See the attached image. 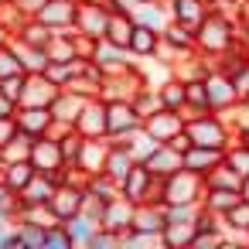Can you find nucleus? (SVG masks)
I'll list each match as a JSON object with an SVG mask.
<instances>
[{
    "label": "nucleus",
    "mask_w": 249,
    "mask_h": 249,
    "mask_svg": "<svg viewBox=\"0 0 249 249\" xmlns=\"http://www.w3.org/2000/svg\"><path fill=\"white\" fill-rule=\"evenodd\" d=\"M103 103H106V130H109V137H120V133H130V130L143 126V116L137 113L133 99H103Z\"/></svg>",
    "instance_id": "39448f33"
},
{
    "label": "nucleus",
    "mask_w": 249,
    "mask_h": 249,
    "mask_svg": "<svg viewBox=\"0 0 249 249\" xmlns=\"http://www.w3.org/2000/svg\"><path fill=\"white\" fill-rule=\"evenodd\" d=\"M222 225H225V232H232V235H239V239L246 242V229H249V201L242 198L239 205H232V208L222 215Z\"/></svg>",
    "instance_id": "f704fd0d"
},
{
    "label": "nucleus",
    "mask_w": 249,
    "mask_h": 249,
    "mask_svg": "<svg viewBox=\"0 0 249 249\" xmlns=\"http://www.w3.org/2000/svg\"><path fill=\"white\" fill-rule=\"evenodd\" d=\"M86 249H120V235L99 225V229L92 232V239H89V246H86Z\"/></svg>",
    "instance_id": "37998d69"
},
{
    "label": "nucleus",
    "mask_w": 249,
    "mask_h": 249,
    "mask_svg": "<svg viewBox=\"0 0 249 249\" xmlns=\"http://www.w3.org/2000/svg\"><path fill=\"white\" fill-rule=\"evenodd\" d=\"M205 89H208V103H212V109H215V113H229V109L239 103L232 79H229L222 69H215V65L205 72Z\"/></svg>",
    "instance_id": "0eeeda50"
},
{
    "label": "nucleus",
    "mask_w": 249,
    "mask_h": 249,
    "mask_svg": "<svg viewBox=\"0 0 249 249\" xmlns=\"http://www.w3.org/2000/svg\"><path fill=\"white\" fill-rule=\"evenodd\" d=\"M18 116H0V147H7L14 137H18Z\"/></svg>",
    "instance_id": "de8ad7c7"
},
{
    "label": "nucleus",
    "mask_w": 249,
    "mask_h": 249,
    "mask_svg": "<svg viewBox=\"0 0 249 249\" xmlns=\"http://www.w3.org/2000/svg\"><path fill=\"white\" fill-rule=\"evenodd\" d=\"M55 137H58V147H62V157H65V164H79V157H82V147H86V137L75 130V126H55L52 130Z\"/></svg>",
    "instance_id": "a878e982"
},
{
    "label": "nucleus",
    "mask_w": 249,
    "mask_h": 249,
    "mask_svg": "<svg viewBox=\"0 0 249 249\" xmlns=\"http://www.w3.org/2000/svg\"><path fill=\"white\" fill-rule=\"evenodd\" d=\"M184 82H188V106L181 109V113H184V120H188V116H198V113H212L205 79H184Z\"/></svg>",
    "instance_id": "7c9ffc66"
},
{
    "label": "nucleus",
    "mask_w": 249,
    "mask_h": 249,
    "mask_svg": "<svg viewBox=\"0 0 249 249\" xmlns=\"http://www.w3.org/2000/svg\"><path fill=\"white\" fill-rule=\"evenodd\" d=\"M86 195H89V184L86 181H65V184H58L55 188V195H52V212L65 222V218H72V215H79L82 212V205H86Z\"/></svg>",
    "instance_id": "423d86ee"
},
{
    "label": "nucleus",
    "mask_w": 249,
    "mask_h": 249,
    "mask_svg": "<svg viewBox=\"0 0 249 249\" xmlns=\"http://www.w3.org/2000/svg\"><path fill=\"white\" fill-rule=\"evenodd\" d=\"M133 18L130 14H109V24H106V41L120 45V48H130V38H133Z\"/></svg>",
    "instance_id": "c756f323"
},
{
    "label": "nucleus",
    "mask_w": 249,
    "mask_h": 249,
    "mask_svg": "<svg viewBox=\"0 0 249 249\" xmlns=\"http://www.w3.org/2000/svg\"><path fill=\"white\" fill-rule=\"evenodd\" d=\"M222 239H225V225H222V215L201 208L198 218H195V235H191V249H222Z\"/></svg>",
    "instance_id": "1a4fd4ad"
},
{
    "label": "nucleus",
    "mask_w": 249,
    "mask_h": 249,
    "mask_svg": "<svg viewBox=\"0 0 249 249\" xmlns=\"http://www.w3.org/2000/svg\"><path fill=\"white\" fill-rule=\"evenodd\" d=\"M92 62H96L106 75H120V72H126V69H133V65H137V58L130 55V48H120V45H113V41H106V38H99V41H96Z\"/></svg>",
    "instance_id": "9b49d317"
},
{
    "label": "nucleus",
    "mask_w": 249,
    "mask_h": 249,
    "mask_svg": "<svg viewBox=\"0 0 249 249\" xmlns=\"http://www.w3.org/2000/svg\"><path fill=\"white\" fill-rule=\"evenodd\" d=\"M201 195H205V178H198L184 167L174 171L171 178H164V205H191V201L201 205Z\"/></svg>",
    "instance_id": "20e7f679"
},
{
    "label": "nucleus",
    "mask_w": 249,
    "mask_h": 249,
    "mask_svg": "<svg viewBox=\"0 0 249 249\" xmlns=\"http://www.w3.org/2000/svg\"><path fill=\"white\" fill-rule=\"evenodd\" d=\"M75 14H79V0H45L35 18L52 31H75Z\"/></svg>",
    "instance_id": "9d476101"
},
{
    "label": "nucleus",
    "mask_w": 249,
    "mask_h": 249,
    "mask_svg": "<svg viewBox=\"0 0 249 249\" xmlns=\"http://www.w3.org/2000/svg\"><path fill=\"white\" fill-rule=\"evenodd\" d=\"M45 249H75V242H72L65 222H55V225L45 229Z\"/></svg>",
    "instance_id": "58836bf2"
},
{
    "label": "nucleus",
    "mask_w": 249,
    "mask_h": 249,
    "mask_svg": "<svg viewBox=\"0 0 249 249\" xmlns=\"http://www.w3.org/2000/svg\"><path fill=\"white\" fill-rule=\"evenodd\" d=\"M133 21L164 31V28L171 24V14H167V4H164V0H147V4H140V11L133 14Z\"/></svg>",
    "instance_id": "c85d7f7f"
},
{
    "label": "nucleus",
    "mask_w": 249,
    "mask_h": 249,
    "mask_svg": "<svg viewBox=\"0 0 249 249\" xmlns=\"http://www.w3.org/2000/svg\"><path fill=\"white\" fill-rule=\"evenodd\" d=\"M31 147H35V137L24 133V130H18V137H14L7 147H0V154H4L7 164H11V160H28V157H31Z\"/></svg>",
    "instance_id": "4c0bfd02"
},
{
    "label": "nucleus",
    "mask_w": 249,
    "mask_h": 249,
    "mask_svg": "<svg viewBox=\"0 0 249 249\" xmlns=\"http://www.w3.org/2000/svg\"><path fill=\"white\" fill-rule=\"evenodd\" d=\"M75 130L86 137V140H99V137H109L106 130V103L103 99H89L75 120Z\"/></svg>",
    "instance_id": "2eb2a0df"
},
{
    "label": "nucleus",
    "mask_w": 249,
    "mask_h": 249,
    "mask_svg": "<svg viewBox=\"0 0 249 249\" xmlns=\"http://www.w3.org/2000/svg\"><path fill=\"white\" fill-rule=\"evenodd\" d=\"M133 212H137V205H133L130 198L116 195L113 201H106L99 225H103V229H109V232H116V235H123V232H130V229H133Z\"/></svg>",
    "instance_id": "4468645a"
},
{
    "label": "nucleus",
    "mask_w": 249,
    "mask_h": 249,
    "mask_svg": "<svg viewBox=\"0 0 249 249\" xmlns=\"http://www.w3.org/2000/svg\"><path fill=\"white\" fill-rule=\"evenodd\" d=\"M106 4H109V11H116V14H137L140 11V4H143V0H106Z\"/></svg>",
    "instance_id": "09e8293b"
},
{
    "label": "nucleus",
    "mask_w": 249,
    "mask_h": 249,
    "mask_svg": "<svg viewBox=\"0 0 249 249\" xmlns=\"http://www.w3.org/2000/svg\"><path fill=\"white\" fill-rule=\"evenodd\" d=\"M246 246H249V229H246Z\"/></svg>",
    "instance_id": "5fc2aeb1"
},
{
    "label": "nucleus",
    "mask_w": 249,
    "mask_h": 249,
    "mask_svg": "<svg viewBox=\"0 0 249 249\" xmlns=\"http://www.w3.org/2000/svg\"><path fill=\"white\" fill-rule=\"evenodd\" d=\"M0 116H18V103L0 92Z\"/></svg>",
    "instance_id": "3c124183"
},
{
    "label": "nucleus",
    "mask_w": 249,
    "mask_h": 249,
    "mask_svg": "<svg viewBox=\"0 0 249 249\" xmlns=\"http://www.w3.org/2000/svg\"><path fill=\"white\" fill-rule=\"evenodd\" d=\"M137 164V157H133V150L130 147H123V143H113L109 140V150H106V164H103V174H109L116 184L126 178V171Z\"/></svg>",
    "instance_id": "4be33fe9"
},
{
    "label": "nucleus",
    "mask_w": 249,
    "mask_h": 249,
    "mask_svg": "<svg viewBox=\"0 0 249 249\" xmlns=\"http://www.w3.org/2000/svg\"><path fill=\"white\" fill-rule=\"evenodd\" d=\"M14 38H21V41H28V45H38V48H48V41L55 38V31H52L48 24H41L38 18H28Z\"/></svg>",
    "instance_id": "473e14b6"
},
{
    "label": "nucleus",
    "mask_w": 249,
    "mask_h": 249,
    "mask_svg": "<svg viewBox=\"0 0 249 249\" xmlns=\"http://www.w3.org/2000/svg\"><path fill=\"white\" fill-rule=\"evenodd\" d=\"M147 171L154 178H171L174 171H181V150H174L171 143H157L147 157H143Z\"/></svg>",
    "instance_id": "6ab92c4d"
},
{
    "label": "nucleus",
    "mask_w": 249,
    "mask_h": 249,
    "mask_svg": "<svg viewBox=\"0 0 249 249\" xmlns=\"http://www.w3.org/2000/svg\"><path fill=\"white\" fill-rule=\"evenodd\" d=\"M143 130H147L157 143H167V140H174L178 133H184V113L160 106L157 113H150V116L143 120Z\"/></svg>",
    "instance_id": "6e6552de"
},
{
    "label": "nucleus",
    "mask_w": 249,
    "mask_h": 249,
    "mask_svg": "<svg viewBox=\"0 0 249 249\" xmlns=\"http://www.w3.org/2000/svg\"><path fill=\"white\" fill-rule=\"evenodd\" d=\"M195 35H198V52L208 55V58L225 55V52L239 41L235 18H229V14H222V11H208L205 21L195 28Z\"/></svg>",
    "instance_id": "f257e3e1"
},
{
    "label": "nucleus",
    "mask_w": 249,
    "mask_h": 249,
    "mask_svg": "<svg viewBox=\"0 0 249 249\" xmlns=\"http://www.w3.org/2000/svg\"><path fill=\"white\" fill-rule=\"evenodd\" d=\"M164 225H167V205H160V201H143V205H137V212H133V232L160 235Z\"/></svg>",
    "instance_id": "dca6fc26"
},
{
    "label": "nucleus",
    "mask_w": 249,
    "mask_h": 249,
    "mask_svg": "<svg viewBox=\"0 0 249 249\" xmlns=\"http://www.w3.org/2000/svg\"><path fill=\"white\" fill-rule=\"evenodd\" d=\"M0 7H4V4H0Z\"/></svg>",
    "instance_id": "4d7b16f0"
},
{
    "label": "nucleus",
    "mask_w": 249,
    "mask_h": 249,
    "mask_svg": "<svg viewBox=\"0 0 249 249\" xmlns=\"http://www.w3.org/2000/svg\"><path fill=\"white\" fill-rule=\"evenodd\" d=\"M222 160H225V150L222 147H198V143H191L181 154V167L191 171V174H198V178H208Z\"/></svg>",
    "instance_id": "ddd939ff"
},
{
    "label": "nucleus",
    "mask_w": 249,
    "mask_h": 249,
    "mask_svg": "<svg viewBox=\"0 0 249 249\" xmlns=\"http://www.w3.org/2000/svg\"><path fill=\"white\" fill-rule=\"evenodd\" d=\"M14 72H24V69H21V62H18V55H14L11 41H7V45H0V79L14 75Z\"/></svg>",
    "instance_id": "c03bdc74"
},
{
    "label": "nucleus",
    "mask_w": 249,
    "mask_h": 249,
    "mask_svg": "<svg viewBox=\"0 0 249 249\" xmlns=\"http://www.w3.org/2000/svg\"><path fill=\"white\" fill-rule=\"evenodd\" d=\"M65 229H69V235H72V242L75 246H89V239H92V232L99 229V222L96 218H89L86 212H79V215H72V218H65Z\"/></svg>",
    "instance_id": "2f4dec72"
},
{
    "label": "nucleus",
    "mask_w": 249,
    "mask_h": 249,
    "mask_svg": "<svg viewBox=\"0 0 249 249\" xmlns=\"http://www.w3.org/2000/svg\"><path fill=\"white\" fill-rule=\"evenodd\" d=\"M229 79H232V86H235L239 103H246V99H249V62H242V65H239V69H235Z\"/></svg>",
    "instance_id": "a18cd8bd"
},
{
    "label": "nucleus",
    "mask_w": 249,
    "mask_h": 249,
    "mask_svg": "<svg viewBox=\"0 0 249 249\" xmlns=\"http://www.w3.org/2000/svg\"><path fill=\"white\" fill-rule=\"evenodd\" d=\"M24 86H28V72H14V75H4V79H0V92H4L7 99H14L18 106H21Z\"/></svg>",
    "instance_id": "ea45409f"
},
{
    "label": "nucleus",
    "mask_w": 249,
    "mask_h": 249,
    "mask_svg": "<svg viewBox=\"0 0 249 249\" xmlns=\"http://www.w3.org/2000/svg\"><path fill=\"white\" fill-rule=\"evenodd\" d=\"M164 4H167L171 21L188 24V28H198V24L205 21V14L212 11V7H208V0H164Z\"/></svg>",
    "instance_id": "aec40b11"
},
{
    "label": "nucleus",
    "mask_w": 249,
    "mask_h": 249,
    "mask_svg": "<svg viewBox=\"0 0 249 249\" xmlns=\"http://www.w3.org/2000/svg\"><path fill=\"white\" fill-rule=\"evenodd\" d=\"M11 4L21 11V14H28V18H35L38 11H41V4H45V0H11Z\"/></svg>",
    "instance_id": "8fccbe9b"
},
{
    "label": "nucleus",
    "mask_w": 249,
    "mask_h": 249,
    "mask_svg": "<svg viewBox=\"0 0 249 249\" xmlns=\"http://www.w3.org/2000/svg\"><path fill=\"white\" fill-rule=\"evenodd\" d=\"M157 52H160V31L137 21L133 24V38H130V55L137 62H150V58H157Z\"/></svg>",
    "instance_id": "a211bd4d"
},
{
    "label": "nucleus",
    "mask_w": 249,
    "mask_h": 249,
    "mask_svg": "<svg viewBox=\"0 0 249 249\" xmlns=\"http://www.w3.org/2000/svg\"><path fill=\"white\" fill-rule=\"evenodd\" d=\"M89 103V96H82V92H75V89H58L55 92V99L48 103V109H52V116H55V126H75V120H79V113H82V106Z\"/></svg>",
    "instance_id": "f8f14e48"
},
{
    "label": "nucleus",
    "mask_w": 249,
    "mask_h": 249,
    "mask_svg": "<svg viewBox=\"0 0 249 249\" xmlns=\"http://www.w3.org/2000/svg\"><path fill=\"white\" fill-rule=\"evenodd\" d=\"M0 212H4V215H18V191H11L4 181H0Z\"/></svg>",
    "instance_id": "49530a36"
},
{
    "label": "nucleus",
    "mask_w": 249,
    "mask_h": 249,
    "mask_svg": "<svg viewBox=\"0 0 249 249\" xmlns=\"http://www.w3.org/2000/svg\"><path fill=\"white\" fill-rule=\"evenodd\" d=\"M0 4H7V0H0Z\"/></svg>",
    "instance_id": "6e6d98bb"
},
{
    "label": "nucleus",
    "mask_w": 249,
    "mask_h": 249,
    "mask_svg": "<svg viewBox=\"0 0 249 249\" xmlns=\"http://www.w3.org/2000/svg\"><path fill=\"white\" fill-rule=\"evenodd\" d=\"M72 62H48L45 65V79L52 82V86H58V89H65L69 82H72Z\"/></svg>",
    "instance_id": "a19ab883"
},
{
    "label": "nucleus",
    "mask_w": 249,
    "mask_h": 249,
    "mask_svg": "<svg viewBox=\"0 0 249 249\" xmlns=\"http://www.w3.org/2000/svg\"><path fill=\"white\" fill-rule=\"evenodd\" d=\"M184 133H188V140L191 143H198V147H222V150H229V143H232V126H229V120L222 116V113H198V116H188L184 120Z\"/></svg>",
    "instance_id": "f03ea898"
},
{
    "label": "nucleus",
    "mask_w": 249,
    "mask_h": 249,
    "mask_svg": "<svg viewBox=\"0 0 249 249\" xmlns=\"http://www.w3.org/2000/svg\"><path fill=\"white\" fill-rule=\"evenodd\" d=\"M11 38H14V35H11V28H7V24H4V21H0V45H7V41H11Z\"/></svg>",
    "instance_id": "603ef678"
},
{
    "label": "nucleus",
    "mask_w": 249,
    "mask_h": 249,
    "mask_svg": "<svg viewBox=\"0 0 249 249\" xmlns=\"http://www.w3.org/2000/svg\"><path fill=\"white\" fill-rule=\"evenodd\" d=\"M225 164H232L242 178H249V147H246V143H229V150H225Z\"/></svg>",
    "instance_id": "79ce46f5"
},
{
    "label": "nucleus",
    "mask_w": 249,
    "mask_h": 249,
    "mask_svg": "<svg viewBox=\"0 0 249 249\" xmlns=\"http://www.w3.org/2000/svg\"><path fill=\"white\" fill-rule=\"evenodd\" d=\"M18 126L38 140V137L55 130V116L48 106H18Z\"/></svg>",
    "instance_id": "f3484780"
},
{
    "label": "nucleus",
    "mask_w": 249,
    "mask_h": 249,
    "mask_svg": "<svg viewBox=\"0 0 249 249\" xmlns=\"http://www.w3.org/2000/svg\"><path fill=\"white\" fill-rule=\"evenodd\" d=\"M205 184H208V188H232V191H242V174H239L232 164L222 160V164L205 178Z\"/></svg>",
    "instance_id": "e433bc0d"
},
{
    "label": "nucleus",
    "mask_w": 249,
    "mask_h": 249,
    "mask_svg": "<svg viewBox=\"0 0 249 249\" xmlns=\"http://www.w3.org/2000/svg\"><path fill=\"white\" fill-rule=\"evenodd\" d=\"M242 201V191H232V188H208L205 184V195H201V208L215 212V215H225L232 205Z\"/></svg>",
    "instance_id": "bb28decb"
},
{
    "label": "nucleus",
    "mask_w": 249,
    "mask_h": 249,
    "mask_svg": "<svg viewBox=\"0 0 249 249\" xmlns=\"http://www.w3.org/2000/svg\"><path fill=\"white\" fill-rule=\"evenodd\" d=\"M58 86H52L45 79V72H28V86H24V96H21V106H48L55 99Z\"/></svg>",
    "instance_id": "412c9836"
},
{
    "label": "nucleus",
    "mask_w": 249,
    "mask_h": 249,
    "mask_svg": "<svg viewBox=\"0 0 249 249\" xmlns=\"http://www.w3.org/2000/svg\"><path fill=\"white\" fill-rule=\"evenodd\" d=\"M242 198L249 201V178H242Z\"/></svg>",
    "instance_id": "864d4df0"
},
{
    "label": "nucleus",
    "mask_w": 249,
    "mask_h": 249,
    "mask_svg": "<svg viewBox=\"0 0 249 249\" xmlns=\"http://www.w3.org/2000/svg\"><path fill=\"white\" fill-rule=\"evenodd\" d=\"M191 235H195V222H167L160 242L164 249H191Z\"/></svg>",
    "instance_id": "cd10ccee"
},
{
    "label": "nucleus",
    "mask_w": 249,
    "mask_h": 249,
    "mask_svg": "<svg viewBox=\"0 0 249 249\" xmlns=\"http://www.w3.org/2000/svg\"><path fill=\"white\" fill-rule=\"evenodd\" d=\"M130 99H133V106H137V113H140L143 120H147L150 113H157V109L164 106V103H160V92H157V86H154V82L140 86V89H137V92H133Z\"/></svg>",
    "instance_id": "c9c22d12"
},
{
    "label": "nucleus",
    "mask_w": 249,
    "mask_h": 249,
    "mask_svg": "<svg viewBox=\"0 0 249 249\" xmlns=\"http://www.w3.org/2000/svg\"><path fill=\"white\" fill-rule=\"evenodd\" d=\"M120 195L130 198L133 205H143V201H160L164 205V178H154L147 171V164L137 160L126 171V178L120 181Z\"/></svg>",
    "instance_id": "7ed1b4c3"
},
{
    "label": "nucleus",
    "mask_w": 249,
    "mask_h": 249,
    "mask_svg": "<svg viewBox=\"0 0 249 249\" xmlns=\"http://www.w3.org/2000/svg\"><path fill=\"white\" fill-rule=\"evenodd\" d=\"M106 150H109V137L86 140V147H82V157H79V164H75V167H79L86 178L99 174V171H103V164H106Z\"/></svg>",
    "instance_id": "5701e85b"
},
{
    "label": "nucleus",
    "mask_w": 249,
    "mask_h": 249,
    "mask_svg": "<svg viewBox=\"0 0 249 249\" xmlns=\"http://www.w3.org/2000/svg\"><path fill=\"white\" fill-rule=\"evenodd\" d=\"M11 48H14V55H18V62H21L24 72H45V65L52 62L45 48L28 45V41H21V38H11Z\"/></svg>",
    "instance_id": "393cba45"
},
{
    "label": "nucleus",
    "mask_w": 249,
    "mask_h": 249,
    "mask_svg": "<svg viewBox=\"0 0 249 249\" xmlns=\"http://www.w3.org/2000/svg\"><path fill=\"white\" fill-rule=\"evenodd\" d=\"M14 232L21 239V249H45V225L28 222V218H14Z\"/></svg>",
    "instance_id": "72a5a7b5"
},
{
    "label": "nucleus",
    "mask_w": 249,
    "mask_h": 249,
    "mask_svg": "<svg viewBox=\"0 0 249 249\" xmlns=\"http://www.w3.org/2000/svg\"><path fill=\"white\" fill-rule=\"evenodd\" d=\"M35 174H38V167L31 164V157L28 160H11V164H4V171H0V181H4L11 191H24L31 181H35Z\"/></svg>",
    "instance_id": "b1692460"
}]
</instances>
